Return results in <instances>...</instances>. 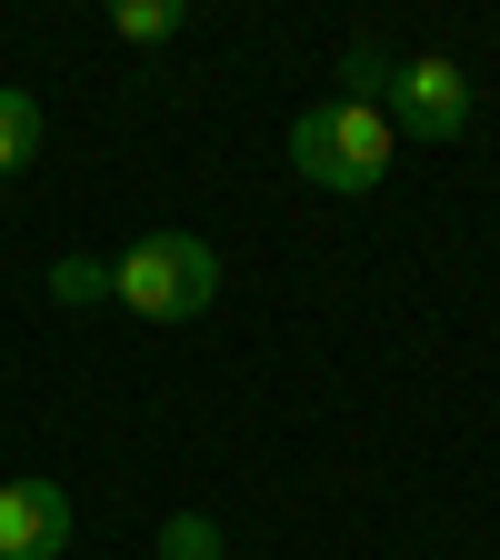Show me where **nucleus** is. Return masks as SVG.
Wrapping results in <instances>:
<instances>
[{
  "label": "nucleus",
  "instance_id": "nucleus-8",
  "mask_svg": "<svg viewBox=\"0 0 500 560\" xmlns=\"http://www.w3.org/2000/svg\"><path fill=\"white\" fill-rule=\"evenodd\" d=\"M111 31H120V40H181V31H190V0H120Z\"/></svg>",
  "mask_w": 500,
  "mask_h": 560
},
{
  "label": "nucleus",
  "instance_id": "nucleus-6",
  "mask_svg": "<svg viewBox=\"0 0 500 560\" xmlns=\"http://www.w3.org/2000/svg\"><path fill=\"white\" fill-rule=\"evenodd\" d=\"M50 301H60V311L120 301V270H111V260H91V250H70V260H50Z\"/></svg>",
  "mask_w": 500,
  "mask_h": 560
},
{
  "label": "nucleus",
  "instance_id": "nucleus-5",
  "mask_svg": "<svg viewBox=\"0 0 500 560\" xmlns=\"http://www.w3.org/2000/svg\"><path fill=\"white\" fill-rule=\"evenodd\" d=\"M31 161H40V101L0 81V180H11V171H31Z\"/></svg>",
  "mask_w": 500,
  "mask_h": 560
},
{
  "label": "nucleus",
  "instance_id": "nucleus-3",
  "mask_svg": "<svg viewBox=\"0 0 500 560\" xmlns=\"http://www.w3.org/2000/svg\"><path fill=\"white\" fill-rule=\"evenodd\" d=\"M381 120H391L400 140H461V130H470V70H461V60H441V50L400 60V70H391Z\"/></svg>",
  "mask_w": 500,
  "mask_h": 560
},
{
  "label": "nucleus",
  "instance_id": "nucleus-1",
  "mask_svg": "<svg viewBox=\"0 0 500 560\" xmlns=\"http://www.w3.org/2000/svg\"><path fill=\"white\" fill-rule=\"evenodd\" d=\"M391 151H400V130H391L371 101H311V110L291 120V171H301L311 190H340V200L381 190Z\"/></svg>",
  "mask_w": 500,
  "mask_h": 560
},
{
  "label": "nucleus",
  "instance_id": "nucleus-4",
  "mask_svg": "<svg viewBox=\"0 0 500 560\" xmlns=\"http://www.w3.org/2000/svg\"><path fill=\"white\" fill-rule=\"evenodd\" d=\"M81 511L60 480H0V560H70Z\"/></svg>",
  "mask_w": 500,
  "mask_h": 560
},
{
  "label": "nucleus",
  "instance_id": "nucleus-7",
  "mask_svg": "<svg viewBox=\"0 0 500 560\" xmlns=\"http://www.w3.org/2000/svg\"><path fill=\"white\" fill-rule=\"evenodd\" d=\"M161 560H231V540H221L210 511H171L161 521Z\"/></svg>",
  "mask_w": 500,
  "mask_h": 560
},
{
  "label": "nucleus",
  "instance_id": "nucleus-2",
  "mask_svg": "<svg viewBox=\"0 0 500 560\" xmlns=\"http://www.w3.org/2000/svg\"><path fill=\"white\" fill-rule=\"evenodd\" d=\"M111 270H120V311H130V320H200L210 301H221V250L190 241V231L130 241Z\"/></svg>",
  "mask_w": 500,
  "mask_h": 560
},
{
  "label": "nucleus",
  "instance_id": "nucleus-9",
  "mask_svg": "<svg viewBox=\"0 0 500 560\" xmlns=\"http://www.w3.org/2000/svg\"><path fill=\"white\" fill-rule=\"evenodd\" d=\"M391 70H400V60H391V50H371V40H361V50H350V60H340V81H350V91H340V101H371V110H381V101H391Z\"/></svg>",
  "mask_w": 500,
  "mask_h": 560
}]
</instances>
